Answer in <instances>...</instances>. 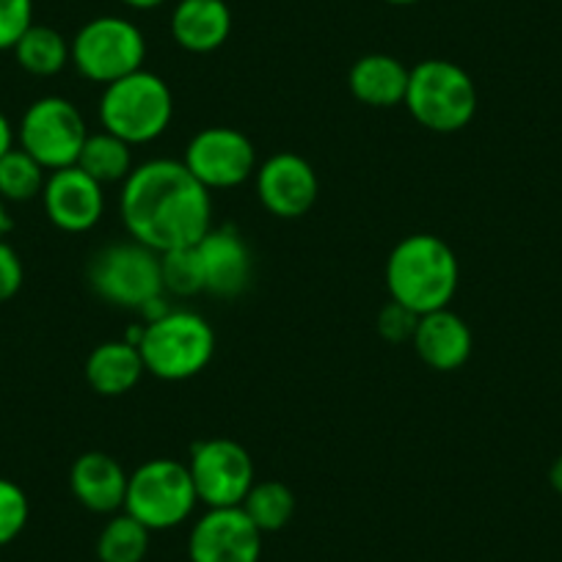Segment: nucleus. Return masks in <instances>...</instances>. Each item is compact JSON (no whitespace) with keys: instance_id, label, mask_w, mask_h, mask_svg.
Returning a JSON list of instances; mask_svg holds the SVG:
<instances>
[{"instance_id":"obj_24","label":"nucleus","mask_w":562,"mask_h":562,"mask_svg":"<svg viewBox=\"0 0 562 562\" xmlns=\"http://www.w3.org/2000/svg\"><path fill=\"white\" fill-rule=\"evenodd\" d=\"M240 507L262 535L279 532L293 521L295 494L281 480H257Z\"/></svg>"},{"instance_id":"obj_14","label":"nucleus","mask_w":562,"mask_h":562,"mask_svg":"<svg viewBox=\"0 0 562 562\" xmlns=\"http://www.w3.org/2000/svg\"><path fill=\"white\" fill-rule=\"evenodd\" d=\"M42 204L50 224L61 232H89L105 213V193L83 169L67 166L47 175Z\"/></svg>"},{"instance_id":"obj_8","label":"nucleus","mask_w":562,"mask_h":562,"mask_svg":"<svg viewBox=\"0 0 562 562\" xmlns=\"http://www.w3.org/2000/svg\"><path fill=\"white\" fill-rule=\"evenodd\" d=\"M72 64L91 83L111 86L144 69L147 40L124 18H94L69 42Z\"/></svg>"},{"instance_id":"obj_21","label":"nucleus","mask_w":562,"mask_h":562,"mask_svg":"<svg viewBox=\"0 0 562 562\" xmlns=\"http://www.w3.org/2000/svg\"><path fill=\"white\" fill-rule=\"evenodd\" d=\"M20 67L34 78H53L61 72L67 64H72V47L50 25H31L18 45L12 47Z\"/></svg>"},{"instance_id":"obj_5","label":"nucleus","mask_w":562,"mask_h":562,"mask_svg":"<svg viewBox=\"0 0 562 562\" xmlns=\"http://www.w3.org/2000/svg\"><path fill=\"white\" fill-rule=\"evenodd\" d=\"M175 116V94L160 75L138 69L116 83L105 86L100 100L102 130L135 144L160 138Z\"/></svg>"},{"instance_id":"obj_34","label":"nucleus","mask_w":562,"mask_h":562,"mask_svg":"<svg viewBox=\"0 0 562 562\" xmlns=\"http://www.w3.org/2000/svg\"><path fill=\"white\" fill-rule=\"evenodd\" d=\"M7 232H9V213H7V202L0 199V240L7 237Z\"/></svg>"},{"instance_id":"obj_13","label":"nucleus","mask_w":562,"mask_h":562,"mask_svg":"<svg viewBox=\"0 0 562 562\" xmlns=\"http://www.w3.org/2000/svg\"><path fill=\"white\" fill-rule=\"evenodd\" d=\"M254 177H257L259 202L276 218L293 221L315 207L321 182H317L310 160H304L301 155H270Z\"/></svg>"},{"instance_id":"obj_33","label":"nucleus","mask_w":562,"mask_h":562,"mask_svg":"<svg viewBox=\"0 0 562 562\" xmlns=\"http://www.w3.org/2000/svg\"><path fill=\"white\" fill-rule=\"evenodd\" d=\"M122 3L130 9H138V12H149V9L164 7L166 0H122Z\"/></svg>"},{"instance_id":"obj_27","label":"nucleus","mask_w":562,"mask_h":562,"mask_svg":"<svg viewBox=\"0 0 562 562\" xmlns=\"http://www.w3.org/2000/svg\"><path fill=\"white\" fill-rule=\"evenodd\" d=\"M31 516L25 491L12 480L0 477V546H9L20 538Z\"/></svg>"},{"instance_id":"obj_2","label":"nucleus","mask_w":562,"mask_h":562,"mask_svg":"<svg viewBox=\"0 0 562 562\" xmlns=\"http://www.w3.org/2000/svg\"><path fill=\"white\" fill-rule=\"evenodd\" d=\"M458 257L436 235H408L392 248L386 259V290L392 301L416 315L447 310L458 293Z\"/></svg>"},{"instance_id":"obj_18","label":"nucleus","mask_w":562,"mask_h":562,"mask_svg":"<svg viewBox=\"0 0 562 562\" xmlns=\"http://www.w3.org/2000/svg\"><path fill=\"white\" fill-rule=\"evenodd\" d=\"M232 12L224 0H180L171 12V36L188 53H213L229 40Z\"/></svg>"},{"instance_id":"obj_6","label":"nucleus","mask_w":562,"mask_h":562,"mask_svg":"<svg viewBox=\"0 0 562 562\" xmlns=\"http://www.w3.org/2000/svg\"><path fill=\"white\" fill-rule=\"evenodd\" d=\"M196 505L199 496L188 463L153 458L130 474L124 513L138 518L149 532L180 527Z\"/></svg>"},{"instance_id":"obj_20","label":"nucleus","mask_w":562,"mask_h":562,"mask_svg":"<svg viewBox=\"0 0 562 562\" xmlns=\"http://www.w3.org/2000/svg\"><path fill=\"white\" fill-rule=\"evenodd\" d=\"M86 381L102 397H122L133 392L144 378L147 367L140 359L138 345L127 339H111V342L97 345L86 359Z\"/></svg>"},{"instance_id":"obj_4","label":"nucleus","mask_w":562,"mask_h":562,"mask_svg":"<svg viewBox=\"0 0 562 562\" xmlns=\"http://www.w3.org/2000/svg\"><path fill=\"white\" fill-rule=\"evenodd\" d=\"M140 359L149 375L160 381H188L215 356V331L202 315L169 310L140 331Z\"/></svg>"},{"instance_id":"obj_26","label":"nucleus","mask_w":562,"mask_h":562,"mask_svg":"<svg viewBox=\"0 0 562 562\" xmlns=\"http://www.w3.org/2000/svg\"><path fill=\"white\" fill-rule=\"evenodd\" d=\"M160 276H164L166 295L188 299V295L204 293V270L196 246L160 254Z\"/></svg>"},{"instance_id":"obj_3","label":"nucleus","mask_w":562,"mask_h":562,"mask_svg":"<svg viewBox=\"0 0 562 562\" xmlns=\"http://www.w3.org/2000/svg\"><path fill=\"white\" fill-rule=\"evenodd\" d=\"M403 105L430 133H458L474 119L480 97L467 69L447 58H428L411 69Z\"/></svg>"},{"instance_id":"obj_25","label":"nucleus","mask_w":562,"mask_h":562,"mask_svg":"<svg viewBox=\"0 0 562 562\" xmlns=\"http://www.w3.org/2000/svg\"><path fill=\"white\" fill-rule=\"evenodd\" d=\"M47 182V169L31 158L25 149L12 147L0 158V199L3 202H31L42 196Z\"/></svg>"},{"instance_id":"obj_29","label":"nucleus","mask_w":562,"mask_h":562,"mask_svg":"<svg viewBox=\"0 0 562 562\" xmlns=\"http://www.w3.org/2000/svg\"><path fill=\"white\" fill-rule=\"evenodd\" d=\"M416 323H419V315L405 310L397 301H389V304L378 312V334H381L386 342H411L416 331Z\"/></svg>"},{"instance_id":"obj_31","label":"nucleus","mask_w":562,"mask_h":562,"mask_svg":"<svg viewBox=\"0 0 562 562\" xmlns=\"http://www.w3.org/2000/svg\"><path fill=\"white\" fill-rule=\"evenodd\" d=\"M14 147V127L9 122V116L0 111V158Z\"/></svg>"},{"instance_id":"obj_12","label":"nucleus","mask_w":562,"mask_h":562,"mask_svg":"<svg viewBox=\"0 0 562 562\" xmlns=\"http://www.w3.org/2000/svg\"><path fill=\"white\" fill-rule=\"evenodd\" d=\"M262 532L243 507H207L188 538L191 562H259Z\"/></svg>"},{"instance_id":"obj_7","label":"nucleus","mask_w":562,"mask_h":562,"mask_svg":"<svg viewBox=\"0 0 562 562\" xmlns=\"http://www.w3.org/2000/svg\"><path fill=\"white\" fill-rule=\"evenodd\" d=\"M89 284L102 301L124 310H140L164 293L160 254L144 243H113L94 254Z\"/></svg>"},{"instance_id":"obj_9","label":"nucleus","mask_w":562,"mask_h":562,"mask_svg":"<svg viewBox=\"0 0 562 562\" xmlns=\"http://www.w3.org/2000/svg\"><path fill=\"white\" fill-rule=\"evenodd\" d=\"M89 138L83 113L64 97H40L31 102L18 127L20 149L40 160L47 171L78 164V155Z\"/></svg>"},{"instance_id":"obj_1","label":"nucleus","mask_w":562,"mask_h":562,"mask_svg":"<svg viewBox=\"0 0 562 562\" xmlns=\"http://www.w3.org/2000/svg\"><path fill=\"white\" fill-rule=\"evenodd\" d=\"M133 240L153 251L196 246L213 229V196L182 160H149L130 171L119 199Z\"/></svg>"},{"instance_id":"obj_28","label":"nucleus","mask_w":562,"mask_h":562,"mask_svg":"<svg viewBox=\"0 0 562 562\" xmlns=\"http://www.w3.org/2000/svg\"><path fill=\"white\" fill-rule=\"evenodd\" d=\"M34 25V0H0V50H12Z\"/></svg>"},{"instance_id":"obj_30","label":"nucleus","mask_w":562,"mask_h":562,"mask_svg":"<svg viewBox=\"0 0 562 562\" xmlns=\"http://www.w3.org/2000/svg\"><path fill=\"white\" fill-rule=\"evenodd\" d=\"M23 259H20V254L7 240H0V304L12 301L20 293V288H23Z\"/></svg>"},{"instance_id":"obj_17","label":"nucleus","mask_w":562,"mask_h":562,"mask_svg":"<svg viewBox=\"0 0 562 562\" xmlns=\"http://www.w3.org/2000/svg\"><path fill=\"white\" fill-rule=\"evenodd\" d=\"M414 350L430 370L452 372L461 370L472 356V328L467 326L461 315L447 306V310L419 315L414 331Z\"/></svg>"},{"instance_id":"obj_23","label":"nucleus","mask_w":562,"mask_h":562,"mask_svg":"<svg viewBox=\"0 0 562 562\" xmlns=\"http://www.w3.org/2000/svg\"><path fill=\"white\" fill-rule=\"evenodd\" d=\"M153 543L149 532L130 513H113L111 521L100 529L97 538V560L100 562H144Z\"/></svg>"},{"instance_id":"obj_10","label":"nucleus","mask_w":562,"mask_h":562,"mask_svg":"<svg viewBox=\"0 0 562 562\" xmlns=\"http://www.w3.org/2000/svg\"><path fill=\"white\" fill-rule=\"evenodd\" d=\"M188 472L199 502L207 507H240L257 483L251 456L232 439H204L193 445Z\"/></svg>"},{"instance_id":"obj_22","label":"nucleus","mask_w":562,"mask_h":562,"mask_svg":"<svg viewBox=\"0 0 562 562\" xmlns=\"http://www.w3.org/2000/svg\"><path fill=\"white\" fill-rule=\"evenodd\" d=\"M130 144L119 135L108 133H89L83 149L78 155V169H83L91 180L100 186H111V182H124L133 171V153Z\"/></svg>"},{"instance_id":"obj_32","label":"nucleus","mask_w":562,"mask_h":562,"mask_svg":"<svg viewBox=\"0 0 562 562\" xmlns=\"http://www.w3.org/2000/svg\"><path fill=\"white\" fill-rule=\"evenodd\" d=\"M549 483H551V488H554L557 494L562 496V456L557 458L554 463H551V469H549Z\"/></svg>"},{"instance_id":"obj_11","label":"nucleus","mask_w":562,"mask_h":562,"mask_svg":"<svg viewBox=\"0 0 562 562\" xmlns=\"http://www.w3.org/2000/svg\"><path fill=\"white\" fill-rule=\"evenodd\" d=\"M182 164L207 191H221L243 186L257 175V149L240 130L204 127L188 140Z\"/></svg>"},{"instance_id":"obj_35","label":"nucleus","mask_w":562,"mask_h":562,"mask_svg":"<svg viewBox=\"0 0 562 562\" xmlns=\"http://www.w3.org/2000/svg\"><path fill=\"white\" fill-rule=\"evenodd\" d=\"M383 3H389V7H414L419 0H383Z\"/></svg>"},{"instance_id":"obj_16","label":"nucleus","mask_w":562,"mask_h":562,"mask_svg":"<svg viewBox=\"0 0 562 562\" xmlns=\"http://www.w3.org/2000/svg\"><path fill=\"white\" fill-rule=\"evenodd\" d=\"M127 480L130 474L124 472L122 463L100 450L78 456L72 469H69V488H72V496L86 510L100 513V516H113V513L124 510Z\"/></svg>"},{"instance_id":"obj_19","label":"nucleus","mask_w":562,"mask_h":562,"mask_svg":"<svg viewBox=\"0 0 562 562\" xmlns=\"http://www.w3.org/2000/svg\"><path fill=\"white\" fill-rule=\"evenodd\" d=\"M408 75L411 69L400 58L386 56V53H367L350 67L348 89L364 105L394 108L405 102Z\"/></svg>"},{"instance_id":"obj_15","label":"nucleus","mask_w":562,"mask_h":562,"mask_svg":"<svg viewBox=\"0 0 562 562\" xmlns=\"http://www.w3.org/2000/svg\"><path fill=\"white\" fill-rule=\"evenodd\" d=\"M204 270V293L218 299H237L251 281V254L237 229L213 226L196 243Z\"/></svg>"}]
</instances>
